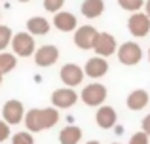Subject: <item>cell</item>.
<instances>
[{"mask_svg": "<svg viewBox=\"0 0 150 144\" xmlns=\"http://www.w3.org/2000/svg\"><path fill=\"white\" fill-rule=\"evenodd\" d=\"M118 61L125 67H133V65H139L143 59V49L137 42H124V44L118 48L116 51Z\"/></svg>", "mask_w": 150, "mask_h": 144, "instance_id": "1", "label": "cell"}, {"mask_svg": "<svg viewBox=\"0 0 150 144\" xmlns=\"http://www.w3.org/2000/svg\"><path fill=\"white\" fill-rule=\"evenodd\" d=\"M106 95H108V91H106V87L99 81H95V84H89L86 85L84 89H82L80 93V99L84 100L88 106H103V103L106 100Z\"/></svg>", "mask_w": 150, "mask_h": 144, "instance_id": "2", "label": "cell"}, {"mask_svg": "<svg viewBox=\"0 0 150 144\" xmlns=\"http://www.w3.org/2000/svg\"><path fill=\"white\" fill-rule=\"evenodd\" d=\"M11 48L13 53L19 57H30L36 53V42H34L33 34L29 32H17L11 40Z\"/></svg>", "mask_w": 150, "mask_h": 144, "instance_id": "3", "label": "cell"}, {"mask_svg": "<svg viewBox=\"0 0 150 144\" xmlns=\"http://www.w3.org/2000/svg\"><path fill=\"white\" fill-rule=\"evenodd\" d=\"M97 38H99V30L95 27L84 25V27H78L76 32H74V44L80 49H93Z\"/></svg>", "mask_w": 150, "mask_h": 144, "instance_id": "4", "label": "cell"}, {"mask_svg": "<svg viewBox=\"0 0 150 144\" xmlns=\"http://www.w3.org/2000/svg\"><path fill=\"white\" fill-rule=\"evenodd\" d=\"M25 108H23V103L21 100H8L6 104L2 106V118L8 125H17V123L25 122Z\"/></svg>", "mask_w": 150, "mask_h": 144, "instance_id": "5", "label": "cell"}, {"mask_svg": "<svg viewBox=\"0 0 150 144\" xmlns=\"http://www.w3.org/2000/svg\"><path fill=\"white\" fill-rule=\"evenodd\" d=\"M78 100V93L72 87H59L51 93V104L57 110H67V108L74 106Z\"/></svg>", "mask_w": 150, "mask_h": 144, "instance_id": "6", "label": "cell"}, {"mask_svg": "<svg viewBox=\"0 0 150 144\" xmlns=\"http://www.w3.org/2000/svg\"><path fill=\"white\" fill-rule=\"evenodd\" d=\"M84 68H80L78 65L74 63H67L61 67V72H59V78H61V81L67 85V87H76V85H80L82 81H84Z\"/></svg>", "mask_w": 150, "mask_h": 144, "instance_id": "7", "label": "cell"}, {"mask_svg": "<svg viewBox=\"0 0 150 144\" xmlns=\"http://www.w3.org/2000/svg\"><path fill=\"white\" fill-rule=\"evenodd\" d=\"M127 27H129V32H131L133 36L144 38V36L150 32V17H148L146 13H141V11H137V13H133L131 17H129Z\"/></svg>", "mask_w": 150, "mask_h": 144, "instance_id": "8", "label": "cell"}, {"mask_svg": "<svg viewBox=\"0 0 150 144\" xmlns=\"http://www.w3.org/2000/svg\"><path fill=\"white\" fill-rule=\"evenodd\" d=\"M57 59H59V49L51 44H46V46H42V48H38L36 53H34V63L42 68L53 67V65L57 63Z\"/></svg>", "mask_w": 150, "mask_h": 144, "instance_id": "9", "label": "cell"}, {"mask_svg": "<svg viewBox=\"0 0 150 144\" xmlns=\"http://www.w3.org/2000/svg\"><path fill=\"white\" fill-rule=\"evenodd\" d=\"M93 51H95L99 57H110V55H114V53L118 51L116 38H114L112 34H108V32H99V38H97V42H95Z\"/></svg>", "mask_w": 150, "mask_h": 144, "instance_id": "10", "label": "cell"}, {"mask_svg": "<svg viewBox=\"0 0 150 144\" xmlns=\"http://www.w3.org/2000/svg\"><path fill=\"white\" fill-rule=\"evenodd\" d=\"M95 122L97 125L101 127V129H112V127H116V122H118V114L116 110H114L112 106H108V104H103L99 106V110H97L95 114Z\"/></svg>", "mask_w": 150, "mask_h": 144, "instance_id": "11", "label": "cell"}, {"mask_svg": "<svg viewBox=\"0 0 150 144\" xmlns=\"http://www.w3.org/2000/svg\"><path fill=\"white\" fill-rule=\"evenodd\" d=\"M25 125H27V131H30V133L44 131L46 129V123H44V108H30V110L25 114Z\"/></svg>", "mask_w": 150, "mask_h": 144, "instance_id": "12", "label": "cell"}, {"mask_svg": "<svg viewBox=\"0 0 150 144\" xmlns=\"http://www.w3.org/2000/svg\"><path fill=\"white\" fill-rule=\"evenodd\" d=\"M150 103V95L146 89H135V91H131L127 95V99H125V104H127L129 110L133 112H139L143 110V108H146Z\"/></svg>", "mask_w": 150, "mask_h": 144, "instance_id": "13", "label": "cell"}, {"mask_svg": "<svg viewBox=\"0 0 150 144\" xmlns=\"http://www.w3.org/2000/svg\"><path fill=\"white\" fill-rule=\"evenodd\" d=\"M84 72H86V76H89V78H103L108 72V63H106L105 57H91V59L86 63Z\"/></svg>", "mask_w": 150, "mask_h": 144, "instance_id": "14", "label": "cell"}, {"mask_svg": "<svg viewBox=\"0 0 150 144\" xmlns=\"http://www.w3.org/2000/svg\"><path fill=\"white\" fill-rule=\"evenodd\" d=\"M53 25L63 32H70V30L76 29L78 21H76V15L70 13V11H59L53 17Z\"/></svg>", "mask_w": 150, "mask_h": 144, "instance_id": "15", "label": "cell"}, {"mask_svg": "<svg viewBox=\"0 0 150 144\" xmlns=\"http://www.w3.org/2000/svg\"><path fill=\"white\" fill-rule=\"evenodd\" d=\"M27 30L33 36H42L50 32V21L46 17H30L27 21Z\"/></svg>", "mask_w": 150, "mask_h": 144, "instance_id": "16", "label": "cell"}, {"mask_svg": "<svg viewBox=\"0 0 150 144\" xmlns=\"http://www.w3.org/2000/svg\"><path fill=\"white\" fill-rule=\"evenodd\" d=\"M82 13L88 19H95L105 11V2L103 0H84L82 2Z\"/></svg>", "mask_w": 150, "mask_h": 144, "instance_id": "17", "label": "cell"}, {"mask_svg": "<svg viewBox=\"0 0 150 144\" xmlns=\"http://www.w3.org/2000/svg\"><path fill=\"white\" fill-rule=\"evenodd\" d=\"M82 140V129L76 125H67L59 133V142L61 144H78Z\"/></svg>", "mask_w": 150, "mask_h": 144, "instance_id": "18", "label": "cell"}, {"mask_svg": "<svg viewBox=\"0 0 150 144\" xmlns=\"http://www.w3.org/2000/svg\"><path fill=\"white\" fill-rule=\"evenodd\" d=\"M15 67H17V57L13 53H6V51L0 53V72L8 74V72L13 70Z\"/></svg>", "mask_w": 150, "mask_h": 144, "instance_id": "19", "label": "cell"}, {"mask_svg": "<svg viewBox=\"0 0 150 144\" xmlns=\"http://www.w3.org/2000/svg\"><path fill=\"white\" fill-rule=\"evenodd\" d=\"M59 122V110L55 106H50V108H44V123H46V129H51L55 127Z\"/></svg>", "mask_w": 150, "mask_h": 144, "instance_id": "20", "label": "cell"}, {"mask_svg": "<svg viewBox=\"0 0 150 144\" xmlns=\"http://www.w3.org/2000/svg\"><path fill=\"white\" fill-rule=\"evenodd\" d=\"M11 40H13L11 29H10V27L0 25V53H2L4 49L8 48V46H11Z\"/></svg>", "mask_w": 150, "mask_h": 144, "instance_id": "21", "label": "cell"}, {"mask_svg": "<svg viewBox=\"0 0 150 144\" xmlns=\"http://www.w3.org/2000/svg\"><path fill=\"white\" fill-rule=\"evenodd\" d=\"M11 144H34V137L29 131H19L11 137Z\"/></svg>", "mask_w": 150, "mask_h": 144, "instance_id": "22", "label": "cell"}, {"mask_svg": "<svg viewBox=\"0 0 150 144\" xmlns=\"http://www.w3.org/2000/svg\"><path fill=\"white\" fill-rule=\"evenodd\" d=\"M118 4H120L124 10H127V11H139L141 8L144 6V0H118Z\"/></svg>", "mask_w": 150, "mask_h": 144, "instance_id": "23", "label": "cell"}, {"mask_svg": "<svg viewBox=\"0 0 150 144\" xmlns=\"http://www.w3.org/2000/svg\"><path fill=\"white\" fill-rule=\"evenodd\" d=\"M65 0H44V8L46 11H51V13H59V10L63 8Z\"/></svg>", "mask_w": 150, "mask_h": 144, "instance_id": "24", "label": "cell"}, {"mask_svg": "<svg viewBox=\"0 0 150 144\" xmlns=\"http://www.w3.org/2000/svg\"><path fill=\"white\" fill-rule=\"evenodd\" d=\"M148 138H150L148 135L141 131V133H135L131 138H129V144H148Z\"/></svg>", "mask_w": 150, "mask_h": 144, "instance_id": "25", "label": "cell"}, {"mask_svg": "<svg viewBox=\"0 0 150 144\" xmlns=\"http://www.w3.org/2000/svg\"><path fill=\"white\" fill-rule=\"evenodd\" d=\"M10 125H8L4 119H0V142H4V140H8L10 138Z\"/></svg>", "mask_w": 150, "mask_h": 144, "instance_id": "26", "label": "cell"}, {"mask_svg": "<svg viewBox=\"0 0 150 144\" xmlns=\"http://www.w3.org/2000/svg\"><path fill=\"white\" fill-rule=\"evenodd\" d=\"M141 129H143V133H146L150 137V114L143 118V122H141Z\"/></svg>", "mask_w": 150, "mask_h": 144, "instance_id": "27", "label": "cell"}, {"mask_svg": "<svg viewBox=\"0 0 150 144\" xmlns=\"http://www.w3.org/2000/svg\"><path fill=\"white\" fill-rule=\"evenodd\" d=\"M144 13L150 17V0H146V2H144Z\"/></svg>", "mask_w": 150, "mask_h": 144, "instance_id": "28", "label": "cell"}, {"mask_svg": "<svg viewBox=\"0 0 150 144\" xmlns=\"http://www.w3.org/2000/svg\"><path fill=\"white\" fill-rule=\"evenodd\" d=\"M86 144H101V142H99V140H88Z\"/></svg>", "mask_w": 150, "mask_h": 144, "instance_id": "29", "label": "cell"}, {"mask_svg": "<svg viewBox=\"0 0 150 144\" xmlns=\"http://www.w3.org/2000/svg\"><path fill=\"white\" fill-rule=\"evenodd\" d=\"M2 80H4V74H2V72H0V84H2Z\"/></svg>", "mask_w": 150, "mask_h": 144, "instance_id": "30", "label": "cell"}, {"mask_svg": "<svg viewBox=\"0 0 150 144\" xmlns=\"http://www.w3.org/2000/svg\"><path fill=\"white\" fill-rule=\"evenodd\" d=\"M110 144H122V142H110Z\"/></svg>", "mask_w": 150, "mask_h": 144, "instance_id": "31", "label": "cell"}, {"mask_svg": "<svg viewBox=\"0 0 150 144\" xmlns=\"http://www.w3.org/2000/svg\"><path fill=\"white\" fill-rule=\"evenodd\" d=\"M148 61H150V49H148Z\"/></svg>", "mask_w": 150, "mask_h": 144, "instance_id": "32", "label": "cell"}, {"mask_svg": "<svg viewBox=\"0 0 150 144\" xmlns=\"http://www.w3.org/2000/svg\"><path fill=\"white\" fill-rule=\"evenodd\" d=\"M19 2H29V0H19Z\"/></svg>", "mask_w": 150, "mask_h": 144, "instance_id": "33", "label": "cell"}]
</instances>
